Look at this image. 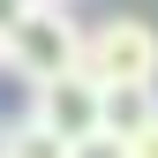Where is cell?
<instances>
[{
	"instance_id": "cell-1",
	"label": "cell",
	"mask_w": 158,
	"mask_h": 158,
	"mask_svg": "<svg viewBox=\"0 0 158 158\" xmlns=\"http://www.w3.org/2000/svg\"><path fill=\"white\" fill-rule=\"evenodd\" d=\"M98 90H158V30L143 15H113V23L83 30V60Z\"/></svg>"
},
{
	"instance_id": "cell-2",
	"label": "cell",
	"mask_w": 158,
	"mask_h": 158,
	"mask_svg": "<svg viewBox=\"0 0 158 158\" xmlns=\"http://www.w3.org/2000/svg\"><path fill=\"white\" fill-rule=\"evenodd\" d=\"M0 60H8L23 83H53L83 60V30L68 23V8H23V23L0 38Z\"/></svg>"
},
{
	"instance_id": "cell-3",
	"label": "cell",
	"mask_w": 158,
	"mask_h": 158,
	"mask_svg": "<svg viewBox=\"0 0 158 158\" xmlns=\"http://www.w3.org/2000/svg\"><path fill=\"white\" fill-rule=\"evenodd\" d=\"M30 128H45L53 143H83V135H98V83L83 68L53 75V83H30Z\"/></svg>"
},
{
	"instance_id": "cell-4",
	"label": "cell",
	"mask_w": 158,
	"mask_h": 158,
	"mask_svg": "<svg viewBox=\"0 0 158 158\" xmlns=\"http://www.w3.org/2000/svg\"><path fill=\"white\" fill-rule=\"evenodd\" d=\"M158 121V90H98V135L128 143L135 128Z\"/></svg>"
},
{
	"instance_id": "cell-5",
	"label": "cell",
	"mask_w": 158,
	"mask_h": 158,
	"mask_svg": "<svg viewBox=\"0 0 158 158\" xmlns=\"http://www.w3.org/2000/svg\"><path fill=\"white\" fill-rule=\"evenodd\" d=\"M8 158H68V143H53V135L30 128V121H8Z\"/></svg>"
},
{
	"instance_id": "cell-6",
	"label": "cell",
	"mask_w": 158,
	"mask_h": 158,
	"mask_svg": "<svg viewBox=\"0 0 158 158\" xmlns=\"http://www.w3.org/2000/svg\"><path fill=\"white\" fill-rule=\"evenodd\" d=\"M68 158H128L113 135H83V143H68Z\"/></svg>"
},
{
	"instance_id": "cell-7",
	"label": "cell",
	"mask_w": 158,
	"mask_h": 158,
	"mask_svg": "<svg viewBox=\"0 0 158 158\" xmlns=\"http://www.w3.org/2000/svg\"><path fill=\"white\" fill-rule=\"evenodd\" d=\"M121 151H128V158H158V121H151V128H135Z\"/></svg>"
},
{
	"instance_id": "cell-8",
	"label": "cell",
	"mask_w": 158,
	"mask_h": 158,
	"mask_svg": "<svg viewBox=\"0 0 158 158\" xmlns=\"http://www.w3.org/2000/svg\"><path fill=\"white\" fill-rule=\"evenodd\" d=\"M23 8H30V0H0V38H8L15 23H23Z\"/></svg>"
},
{
	"instance_id": "cell-9",
	"label": "cell",
	"mask_w": 158,
	"mask_h": 158,
	"mask_svg": "<svg viewBox=\"0 0 158 158\" xmlns=\"http://www.w3.org/2000/svg\"><path fill=\"white\" fill-rule=\"evenodd\" d=\"M30 8H68V0H30Z\"/></svg>"
},
{
	"instance_id": "cell-10",
	"label": "cell",
	"mask_w": 158,
	"mask_h": 158,
	"mask_svg": "<svg viewBox=\"0 0 158 158\" xmlns=\"http://www.w3.org/2000/svg\"><path fill=\"white\" fill-rule=\"evenodd\" d=\"M0 158H8V128H0Z\"/></svg>"
}]
</instances>
